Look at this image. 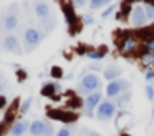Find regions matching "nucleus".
Segmentation results:
<instances>
[{
  "mask_svg": "<svg viewBox=\"0 0 154 136\" xmlns=\"http://www.w3.org/2000/svg\"><path fill=\"white\" fill-rule=\"evenodd\" d=\"M101 86V80L96 73H88L81 78L80 85H78V90L80 93H85V95H91V93H96Z\"/></svg>",
  "mask_w": 154,
  "mask_h": 136,
  "instance_id": "f257e3e1",
  "label": "nucleus"
},
{
  "mask_svg": "<svg viewBox=\"0 0 154 136\" xmlns=\"http://www.w3.org/2000/svg\"><path fill=\"white\" fill-rule=\"evenodd\" d=\"M42 40H43V33H42L40 30L27 28V30H25V35H23V50L27 53L33 52V50L40 45Z\"/></svg>",
  "mask_w": 154,
  "mask_h": 136,
  "instance_id": "f03ea898",
  "label": "nucleus"
},
{
  "mask_svg": "<svg viewBox=\"0 0 154 136\" xmlns=\"http://www.w3.org/2000/svg\"><path fill=\"white\" fill-rule=\"evenodd\" d=\"M18 25V15H17V3L8 8V12L5 15H2V20H0V32H8L15 30Z\"/></svg>",
  "mask_w": 154,
  "mask_h": 136,
  "instance_id": "7ed1b4c3",
  "label": "nucleus"
},
{
  "mask_svg": "<svg viewBox=\"0 0 154 136\" xmlns=\"http://www.w3.org/2000/svg\"><path fill=\"white\" fill-rule=\"evenodd\" d=\"M0 48L7 53H14V55H22L23 53V48H22L20 42L15 35H5L0 38Z\"/></svg>",
  "mask_w": 154,
  "mask_h": 136,
  "instance_id": "20e7f679",
  "label": "nucleus"
},
{
  "mask_svg": "<svg viewBox=\"0 0 154 136\" xmlns=\"http://www.w3.org/2000/svg\"><path fill=\"white\" fill-rule=\"evenodd\" d=\"M28 133L32 136H51L53 134V126L48 121H42V119H35L30 123Z\"/></svg>",
  "mask_w": 154,
  "mask_h": 136,
  "instance_id": "39448f33",
  "label": "nucleus"
},
{
  "mask_svg": "<svg viewBox=\"0 0 154 136\" xmlns=\"http://www.w3.org/2000/svg\"><path fill=\"white\" fill-rule=\"evenodd\" d=\"M129 81H126V80L123 78H118L114 80V81H109L106 86V95L109 96V98H114V96L121 95V93H126L129 91Z\"/></svg>",
  "mask_w": 154,
  "mask_h": 136,
  "instance_id": "423d86ee",
  "label": "nucleus"
},
{
  "mask_svg": "<svg viewBox=\"0 0 154 136\" xmlns=\"http://www.w3.org/2000/svg\"><path fill=\"white\" fill-rule=\"evenodd\" d=\"M116 113V105L113 101H101V105L96 108V118L101 121H108L111 119Z\"/></svg>",
  "mask_w": 154,
  "mask_h": 136,
  "instance_id": "0eeeda50",
  "label": "nucleus"
},
{
  "mask_svg": "<svg viewBox=\"0 0 154 136\" xmlns=\"http://www.w3.org/2000/svg\"><path fill=\"white\" fill-rule=\"evenodd\" d=\"M101 105V93H91V95L86 96V100H85V115L91 116V113H93V109L96 108V106Z\"/></svg>",
  "mask_w": 154,
  "mask_h": 136,
  "instance_id": "6e6552de",
  "label": "nucleus"
},
{
  "mask_svg": "<svg viewBox=\"0 0 154 136\" xmlns=\"http://www.w3.org/2000/svg\"><path fill=\"white\" fill-rule=\"evenodd\" d=\"M146 10H144L143 5H136L133 8V13H131V23H133L134 27H141L144 25V22H146Z\"/></svg>",
  "mask_w": 154,
  "mask_h": 136,
  "instance_id": "1a4fd4ad",
  "label": "nucleus"
},
{
  "mask_svg": "<svg viewBox=\"0 0 154 136\" xmlns=\"http://www.w3.org/2000/svg\"><path fill=\"white\" fill-rule=\"evenodd\" d=\"M33 10H35V15H37L38 18H42V20L48 18L50 13H51V8H50V5H48L47 2H35L33 3Z\"/></svg>",
  "mask_w": 154,
  "mask_h": 136,
  "instance_id": "9d476101",
  "label": "nucleus"
},
{
  "mask_svg": "<svg viewBox=\"0 0 154 136\" xmlns=\"http://www.w3.org/2000/svg\"><path fill=\"white\" fill-rule=\"evenodd\" d=\"M121 73H123V70H121L118 65H109V66H106V68L103 70V76H104V80H108V81L118 80L121 76Z\"/></svg>",
  "mask_w": 154,
  "mask_h": 136,
  "instance_id": "9b49d317",
  "label": "nucleus"
},
{
  "mask_svg": "<svg viewBox=\"0 0 154 136\" xmlns=\"http://www.w3.org/2000/svg\"><path fill=\"white\" fill-rule=\"evenodd\" d=\"M28 128H30V123H28V121H25V119H23V121H17V123L12 125L10 134L12 136H23V133H27Z\"/></svg>",
  "mask_w": 154,
  "mask_h": 136,
  "instance_id": "f8f14e48",
  "label": "nucleus"
},
{
  "mask_svg": "<svg viewBox=\"0 0 154 136\" xmlns=\"http://www.w3.org/2000/svg\"><path fill=\"white\" fill-rule=\"evenodd\" d=\"M60 91H61L60 83H45V86L42 88V95L45 96H50L53 93H60Z\"/></svg>",
  "mask_w": 154,
  "mask_h": 136,
  "instance_id": "ddd939ff",
  "label": "nucleus"
},
{
  "mask_svg": "<svg viewBox=\"0 0 154 136\" xmlns=\"http://www.w3.org/2000/svg\"><path fill=\"white\" fill-rule=\"evenodd\" d=\"M32 101H33V98H32V96H28V98L25 100L23 103H22V106H20V113H22V115H27V113H28V109H30Z\"/></svg>",
  "mask_w": 154,
  "mask_h": 136,
  "instance_id": "4468645a",
  "label": "nucleus"
},
{
  "mask_svg": "<svg viewBox=\"0 0 154 136\" xmlns=\"http://www.w3.org/2000/svg\"><path fill=\"white\" fill-rule=\"evenodd\" d=\"M129 100H131V91H126V93H123V95L118 98V105H119V106H126Z\"/></svg>",
  "mask_w": 154,
  "mask_h": 136,
  "instance_id": "2eb2a0df",
  "label": "nucleus"
},
{
  "mask_svg": "<svg viewBox=\"0 0 154 136\" xmlns=\"http://www.w3.org/2000/svg\"><path fill=\"white\" fill-rule=\"evenodd\" d=\"M104 5H108L106 0H91L90 2L91 8H101V7H104Z\"/></svg>",
  "mask_w": 154,
  "mask_h": 136,
  "instance_id": "dca6fc26",
  "label": "nucleus"
},
{
  "mask_svg": "<svg viewBox=\"0 0 154 136\" xmlns=\"http://www.w3.org/2000/svg\"><path fill=\"white\" fill-rule=\"evenodd\" d=\"M86 56H88L90 60H101V58L104 56V53H101V52H88Z\"/></svg>",
  "mask_w": 154,
  "mask_h": 136,
  "instance_id": "f3484780",
  "label": "nucleus"
},
{
  "mask_svg": "<svg viewBox=\"0 0 154 136\" xmlns=\"http://www.w3.org/2000/svg\"><path fill=\"white\" fill-rule=\"evenodd\" d=\"M146 98L149 101H154V86H151V85L146 86Z\"/></svg>",
  "mask_w": 154,
  "mask_h": 136,
  "instance_id": "a211bd4d",
  "label": "nucleus"
},
{
  "mask_svg": "<svg viewBox=\"0 0 154 136\" xmlns=\"http://www.w3.org/2000/svg\"><path fill=\"white\" fill-rule=\"evenodd\" d=\"M144 10H146V17L149 20L154 18V5H144Z\"/></svg>",
  "mask_w": 154,
  "mask_h": 136,
  "instance_id": "6ab92c4d",
  "label": "nucleus"
},
{
  "mask_svg": "<svg viewBox=\"0 0 154 136\" xmlns=\"http://www.w3.org/2000/svg\"><path fill=\"white\" fill-rule=\"evenodd\" d=\"M114 8H116V5H109L108 8H104V10H103V13H101V17H103V18H108V17H109L111 13L114 12Z\"/></svg>",
  "mask_w": 154,
  "mask_h": 136,
  "instance_id": "aec40b11",
  "label": "nucleus"
},
{
  "mask_svg": "<svg viewBox=\"0 0 154 136\" xmlns=\"http://www.w3.org/2000/svg\"><path fill=\"white\" fill-rule=\"evenodd\" d=\"M143 62L146 63V65H152L154 63V55L152 53H146V55L143 56Z\"/></svg>",
  "mask_w": 154,
  "mask_h": 136,
  "instance_id": "412c9836",
  "label": "nucleus"
},
{
  "mask_svg": "<svg viewBox=\"0 0 154 136\" xmlns=\"http://www.w3.org/2000/svg\"><path fill=\"white\" fill-rule=\"evenodd\" d=\"M134 43H136V42H134L133 38H128L126 43H124V46H123V50H124V52H128L129 48H133V46H134Z\"/></svg>",
  "mask_w": 154,
  "mask_h": 136,
  "instance_id": "4be33fe9",
  "label": "nucleus"
},
{
  "mask_svg": "<svg viewBox=\"0 0 154 136\" xmlns=\"http://www.w3.org/2000/svg\"><path fill=\"white\" fill-rule=\"evenodd\" d=\"M57 136H71V131H70V128H61V129H58Z\"/></svg>",
  "mask_w": 154,
  "mask_h": 136,
  "instance_id": "5701e85b",
  "label": "nucleus"
},
{
  "mask_svg": "<svg viewBox=\"0 0 154 136\" xmlns=\"http://www.w3.org/2000/svg\"><path fill=\"white\" fill-rule=\"evenodd\" d=\"M83 23H86V25H91V23H93V17L88 15V13H83Z\"/></svg>",
  "mask_w": 154,
  "mask_h": 136,
  "instance_id": "b1692460",
  "label": "nucleus"
},
{
  "mask_svg": "<svg viewBox=\"0 0 154 136\" xmlns=\"http://www.w3.org/2000/svg\"><path fill=\"white\" fill-rule=\"evenodd\" d=\"M144 78H146L147 81H152V80H154V71H152V70H147V71L144 73Z\"/></svg>",
  "mask_w": 154,
  "mask_h": 136,
  "instance_id": "393cba45",
  "label": "nucleus"
},
{
  "mask_svg": "<svg viewBox=\"0 0 154 136\" xmlns=\"http://www.w3.org/2000/svg\"><path fill=\"white\" fill-rule=\"evenodd\" d=\"M5 106H7V98L4 95H0V109H4Z\"/></svg>",
  "mask_w": 154,
  "mask_h": 136,
  "instance_id": "a878e982",
  "label": "nucleus"
},
{
  "mask_svg": "<svg viewBox=\"0 0 154 136\" xmlns=\"http://www.w3.org/2000/svg\"><path fill=\"white\" fill-rule=\"evenodd\" d=\"M5 90V78H4V75L0 73V93Z\"/></svg>",
  "mask_w": 154,
  "mask_h": 136,
  "instance_id": "bb28decb",
  "label": "nucleus"
},
{
  "mask_svg": "<svg viewBox=\"0 0 154 136\" xmlns=\"http://www.w3.org/2000/svg\"><path fill=\"white\" fill-rule=\"evenodd\" d=\"M147 48H149V53L154 52V42H147Z\"/></svg>",
  "mask_w": 154,
  "mask_h": 136,
  "instance_id": "cd10ccee",
  "label": "nucleus"
},
{
  "mask_svg": "<svg viewBox=\"0 0 154 136\" xmlns=\"http://www.w3.org/2000/svg\"><path fill=\"white\" fill-rule=\"evenodd\" d=\"M76 5H78V7H85V5H86V2H85V0L81 2V0H80V2H76Z\"/></svg>",
  "mask_w": 154,
  "mask_h": 136,
  "instance_id": "c85d7f7f",
  "label": "nucleus"
},
{
  "mask_svg": "<svg viewBox=\"0 0 154 136\" xmlns=\"http://www.w3.org/2000/svg\"><path fill=\"white\" fill-rule=\"evenodd\" d=\"M88 136H100L98 133H94V131H88Z\"/></svg>",
  "mask_w": 154,
  "mask_h": 136,
  "instance_id": "c756f323",
  "label": "nucleus"
},
{
  "mask_svg": "<svg viewBox=\"0 0 154 136\" xmlns=\"http://www.w3.org/2000/svg\"><path fill=\"white\" fill-rule=\"evenodd\" d=\"M152 116H154V108H152Z\"/></svg>",
  "mask_w": 154,
  "mask_h": 136,
  "instance_id": "7c9ffc66",
  "label": "nucleus"
}]
</instances>
